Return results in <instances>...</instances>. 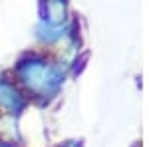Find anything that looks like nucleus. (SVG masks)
I'll return each mask as SVG.
<instances>
[{
    "instance_id": "1",
    "label": "nucleus",
    "mask_w": 149,
    "mask_h": 147,
    "mask_svg": "<svg viewBox=\"0 0 149 147\" xmlns=\"http://www.w3.org/2000/svg\"><path fill=\"white\" fill-rule=\"evenodd\" d=\"M18 78L30 91L40 93V95L52 93L60 84V78H58L54 66L40 62V60L22 62L18 66Z\"/></svg>"
},
{
    "instance_id": "3",
    "label": "nucleus",
    "mask_w": 149,
    "mask_h": 147,
    "mask_svg": "<svg viewBox=\"0 0 149 147\" xmlns=\"http://www.w3.org/2000/svg\"><path fill=\"white\" fill-rule=\"evenodd\" d=\"M0 147H14V145H8V143H0Z\"/></svg>"
},
{
    "instance_id": "2",
    "label": "nucleus",
    "mask_w": 149,
    "mask_h": 147,
    "mask_svg": "<svg viewBox=\"0 0 149 147\" xmlns=\"http://www.w3.org/2000/svg\"><path fill=\"white\" fill-rule=\"evenodd\" d=\"M22 103L20 91L12 86L10 82H6L4 78H0V107L8 109V111H16Z\"/></svg>"
}]
</instances>
